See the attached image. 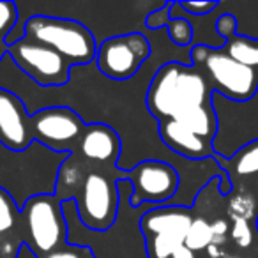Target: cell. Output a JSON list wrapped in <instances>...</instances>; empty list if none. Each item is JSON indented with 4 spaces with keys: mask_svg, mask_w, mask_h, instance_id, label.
<instances>
[{
    "mask_svg": "<svg viewBox=\"0 0 258 258\" xmlns=\"http://www.w3.org/2000/svg\"><path fill=\"white\" fill-rule=\"evenodd\" d=\"M168 9H170V0H166L161 8L154 9V11H151L145 16L144 25L147 27L149 32H159V30L166 29V25H168V22H170Z\"/></svg>",
    "mask_w": 258,
    "mask_h": 258,
    "instance_id": "7402d4cb",
    "label": "cell"
},
{
    "mask_svg": "<svg viewBox=\"0 0 258 258\" xmlns=\"http://www.w3.org/2000/svg\"><path fill=\"white\" fill-rule=\"evenodd\" d=\"M166 36L168 41L175 48H191L195 39L193 23L186 18H172L166 25Z\"/></svg>",
    "mask_w": 258,
    "mask_h": 258,
    "instance_id": "ac0fdd59",
    "label": "cell"
},
{
    "mask_svg": "<svg viewBox=\"0 0 258 258\" xmlns=\"http://www.w3.org/2000/svg\"><path fill=\"white\" fill-rule=\"evenodd\" d=\"M41 258H96L92 251L85 246H76V244H64L58 249L51 251V253L44 254Z\"/></svg>",
    "mask_w": 258,
    "mask_h": 258,
    "instance_id": "603a6c76",
    "label": "cell"
},
{
    "mask_svg": "<svg viewBox=\"0 0 258 258\" xmlns=\"http://www.w3.org/2000/svg\"><path fill=\"white\" fill-rule=\"evenodd\" d=\"M254 232H256V235H258V218H256V221H254Z\"/></svg>",
    "mask_w": 258,
    "mask_h": 258,
    "instance_id": "83f0119b",
    "label": "cell"
},
{
    "mask_svg": "<svg viewBox=\"0 0 258 258\" xmlns=\"http://www.w3.org/2000/svg\"><path fill=\"white\" fill-rule=\"evenodd\" d=\"M73 154L82 156L94 168L117 170V163L122 156V140L117 131L101 122L87 124L78 147Z\"/></svg>",
    "mask_w": 258,
    "mask_h": 258,
    "instance_id": "4fadbf2b",
    "label": "cell"
},
{
    "mask_svg": "<svg viewBox=\"0 0 258 258\" xmlns=\"http://www.w3.org/2000/svg\"><path fill=\"white\" fill-rule=\"evenodd\" d=\"M87 124L69 106H48L30 115L32 138L39 145L58 154H73Z\"/></svg>",
    "mask_w": 258,
    "mask_h": 258,
    "instance_id": "30bf717a",
    "label": "cell"
},
{
    "mask_svg": "<svg viewBox=\"0 0 258 258\" xmlns=\"http://www.w3.org/2000/svg\"><path fill=\"white\" fill-rule=\"evenodd\" d=\"M158 137L165 149L172 154L179 156L180 159L187 161H204L209 158H216L212 144L202 140L191 129L177 120L158 122Z\"/></svg>",
    "mask_w": 258,
    "mask_h": 258,
    "instance_id": "5bb4252c",
    "label": "cell"
},
{
    "mask_svg": "<svg viewBox=\"0 0 258 258\" xmlns=\"http://www.w3.org/2000/svg\"><path fill=\"white\" fill-rule=\"evenodd\" d=\"M232 237L240 247H247L253 240V228H251L249 221L240 218H233V228Z\"/></svg>",
    "mask_w": 258,
    "mask_h": 258,
    "instance_id": "cb8c5ba5",
    "label": "cell"
},
{
    "mask_svg": "<svg viewBox=\"0 0 258 258\" xmlns=\"http://www.w3.org/2000/svg\"><path fill=\"white\" fill-rule=\"evenodd\" d=\"M122 179H125V172L118 168H92L85 173L82 186L73 198L83 226L92 232H106L113 225L120 205L117 180Z\"/></svg>",
    "mask_w": 258,
    "mask_h": 258,
    "instance_id": "5b68a950",
    "label": "cell"
},
{
    "mask_svg": "<svg viewBox=\"0 0 258 258\" xmlns=\"http://www.w3.org/2000/svg\"><path fill=\"white\" fill-rule=\"evenodd\" d=\"M212 244H214V233H212L211 223L205 218H193L189 230L186 233L184 246L189 247L193 253H197V251L207 249Z\"/></svg>",
    "mask_w": 258,
    "mask_h": 258,
    "instance_id": "e0dca14e",
    "label": "cell"
},
{
    "mask_svg": "<svg viewBox=\"0 0 258 258\" xmlns=\"http://www.w3.org/2000/svg\"><path fill=\"white\" fill-rule=\"evenodd\" d=\"M20 218V207L15 202V198L0 187V235L13 228Z\"/></svg>",
    "mask_w": 258,
    "mask_h": 258,
    "instance_id": "d6986e66",
    "label": "cell"
},
{
    "mask_svg": "<svg viewBox=\"0 0 258 258\" xmlns=\"http://www.w3.org/2000/svg\"><path fill=\"white\" fill-rule=\"evenodd\" d=\"M151 57V39L147 34L137 30L99 41L94 64L104 78L111 82H127L138 76Z\"/></svg>",
    "mask_w": 258,
    "mask_h": 258,
    "instance_id": "52a82bcc",
    "label": "cell"
},
{
    "mask_svg": "<svg viewBox=\"0 0 258 258\" xmlns=\"http://www.w3.org/2000/svg\"><path fill=\"white\" fill-rule=\"evenodd\" d=\"M15 258H39V256H37V254L34 253V251L30 249L25 242H22V244H20V247H18V251H16Z\"/></svg>",
    "mask_w": 258,
    "mask_h": 258,
    "instance_id": "d4e9b609",
    "label": "cell"
},
{
    "mask_svg": "<svg viewBox=\"0 0 258 258\" xmlns=\"http://www.w3.org/2000/svg\"><path fill=\"white\" fill-rule=\"evenodd\" d=\"M18 16L15 2H0V44H6V37L18 25Z\"/></svg>",
    "mask_w": 258,
    "mask_h": 258,
    "instance_id": "ffe728a7",
    "label": "cell"
},
{
    "mask_svg": "<svg viewBox=\"0 0 258 258\" xmlns=\"http://www.w3.org/2000/svg\"><path fill=\"white\" fill-rule=\"evenodd\" d=\"M20 214L25 219L27 246L37 254L51 253L68 244V225H66L62 202L55 195H34L27 198Z\"/></svg>",
    "mask_w": 258,
    "mask_h": 258,
    "instance_id": "8992f818",
    "label": "cell"
},
{
    "mask_svg": "<svg viewBox=\"0 0 258 258\" xmlns=\"http://www.w3.org/2000/svg\"><path fill=\"white\" fill-rule=\"evenodd\" d=\"M6 53H8V46H6V44H0V60L6 57Z\"/></svg>",
    "mask_w": 258,
    "mask_h": 258,
    "instance_id": "4316f807",
    "label": "cell"
},
{
    "mask_svg": "<svg viewBox=\"0 0 258 258\" xmlns=\"http://www.w3.org/2000/svg\"><path fill=\"white\" fill-rule=\"evenodd\" d=\"M193 212L182 205H159L147 211L140 219L149 258H172V253L186 240Z\"/></svg>",
    "mask_w": 258,
    "mask_h": 258,
    "instance_id": "ba28073f",
    "label": "cell"
},
{
    "mask_svg": "<svg viewBox=\"0 0 258 258\" xmlns=\"http://www.w3.org/2000/svg\"><path fill=\"white\" fill-rule=\"evenodd\" d=\"M180 9L186 13L191 18H205V16H211L214 11H218L219 2L216 0H204V2H189V0H182L179 2Z\"/></svg>",
    "mask_w": 258,
    "mask_h": 258,
    "instance_id": "44dd1931",
    "label": "cell"
},
{
    "mask_svg": "<svg viewBox=\"0 0 258 258\" xmlns=\"http://www.w3.org/2000/svg\"><path fill=\"white\" fill-rule=\"evenodd\" d=\"M216 161L221 165V168L228 175L232 187L242 179L258 177V138L249 142V144L242 145L240 149H237L232 158L228 159L219 158L216 154Z\"/></svg>",
    "mask_w": 258,
    "mask_h": 258,
    "instance_id": "2e32d148",
    "label": "cell"
},
{
    "mask_svg": "<svg viewBox=\"0 0 258 258\" xmlns=\"http://www.w3.org/2000/svg\"><path fill=\"white\" fill-rule=\"evenodd\" d=\"M118 205L117 219L106 232H92L80 221L75 200L62 202L66 225H68V242L85 246L96 258H149L145 239L140 230V219L154 205L131 207L129 197L133 195V186L125 179L117 180Z\"/></svg>",
    "mask_w": 258,
    "mask_h": 258,
    "instance_id": "6da1fadb",
    "label": "cell"
},
{
    "mask_svg": "<svg viewBox=\"0 0 258 258\" xmlns=\"http://www.w3.org/2000/svg\"><path fill=\"white\" fill-rule=\"evenodd\" d=\"M239 22L232 13H223L216 18L214 30L221 39H225L223 50L237 62L254 69L258 73V37L237 34Z\"/></svg>",
    "mask_w": 258,
    "mask_h": 258,
    "instance_id": "9a60e30c",
    "label": "cell"
},
{
    "mask_svg": "<svg viewBox=\"0 0 258 258\" xmlns=\"http://www.w3.org/2000/svg\"><path fill=\"white\" fill-rule=\"evenodd\" d=\"M23 37L57 51L71 66H87L97 53V39L83 23L62 16L34 15L22 23Z\"/></svg>",
    "mask_w": 258,
    "mask_h": 258,
    "instance_id": "3957f363",
    "label": "cell"
},
{
    "mask_svg": "<svg viewBox=\"0 0 258 258\" xmlns=\"http://www.w3.org/2000/svg\"><path fill=\"white\" fill-rule=\"evenodd\" d=\"M0 144L13 152H23L34 144L30 115L23 101L0 87Z\"/></svg>",
    "mask_w": 258,
    "mask_h": 258,
    "instance_id": "7c38bea8",
    "label": "cell"
},
{
    "mask_svg": "<svg viewBox=\"0 0 258 258\" xmlns=\"http://www.w3.org/2000/svg\"><path fill=\"white\" fill-rule=\"evenodd\" d=\"M172 258H197V254L193 253V251L189 249V247H186L182 244V246H179L175 251L172 253Z\"/></svg>",
    "mask_w": 258,
    "mask_h": 258,
    "instance_id": "484cf974",
    "label": "cell"
},
{
    "mask_svg": "<svg viewBox=\"0 0 258 258\" xmlns=\"http://www.w3.org/2000/svg\"><path fill=\"white\" fill-rule=\"evenodd\" d=\"M125 180L133 186L129 197L131 207L140 205H170L180 186V177L170 163L159 159H144L125 172Z\"/></svg>",
    "mask_w": 258,
    "mask_h": 258,
    "instance_id": "8fae6325",
    "label": "cell"
},
{
    "mask_svg": "<svg viewBox=\"0 0 258 258\" xmlns=\"http://www.w3.org/2000/svg\"><path fill=\"white\" fill-rule=\"evenodd\" d=\"M191 66L207 78L212 92L237 104L249 103L258 92V73L237 62L225 50L191 48Z\"/></svg>",
    "mask_w": 258,
    "mask_h": 258,
    "instance_id": "277c9868",
    "label": "cell"
},
{
    "mask_svg": "<svg viewBox=\"0 0 258 258\" xmlns=\"http://www.w3.org/2000/svg\"><path fill=\"white\" fill-rule=\"evenodd\" d=\"M212 89L195 66L166 62L156 69L145 106L156 122L184 120L187 115L212 106Z\"/></svg>",
    "mask_w": 258,
    "mask_h": 258,
    "instance_id": "7a4b0ae2",
    "label": "cell"
},
{
    "mask_svg": "<svg viewBox=\"0 0 258 258\" xmlns=\"http://www.w3.org/2000/svg\"><path fill=\"white\" fill-rule=\"evenodd\" d=\"M8 57L41 89H62L71 78L73 66L62 55L25 37L9 44Z\"/></svg>",
    "mask_w": 258,
    "mask_h": 258,
    "instance_id": "9c48e42d",
    "label": "cell"
}]
</instances>
